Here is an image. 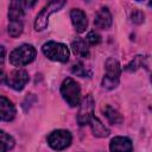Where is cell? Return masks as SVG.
Returning <instances> with one entry per match:
<instances>
[{
  "label": "cell",
  "mask_w": 152,
  "mask_h": 152,
  "mask_svg": "<svg viewBox=\"0 0 152 152\" xmlns=\"http://www.w3.org/2000/svg\"><path fill=\"white\" fill-rule=\"evenodd\" d=\"M61 94L65 102L71 107H76L81 102V88L78 83L71 77H68L62 82Z\"/></svg>",
  "instance_id": "6da1fadb"
},
{
  "label": "cell",
  "mask_w": 152,
  "mask_h": 152,
  "mask_svg": "<svg viewBox=\"0 0 152 152\" xmlns=\"http://www.w3.org/2000/svg\"><path fill=\"white\" fill-rule=\"evenodd\" d=\"M36 57V49L30 44H23L10 55V63L14 66H23L31 63Z\"/></svg>",
  "instance_id": "7a4b0ae2"
},
{
  "label": "cell",
  "mask_w": 152,
  "mask_h": 152,
  "mask_svg": "<svg viewBox=\"0 0 152 152\" xmlns=\"http://www.w3.org/2000/svg\"><path fill=\"white\" fill-rule=\"evenodd\" d=\"M43 53L51 61L65 63L69 61V49L66 45L57 42H48L42 46Z\"/></svg>",
  "instance_id": "3957f363"
},
{
  "label": "cell",
  "mask_w": 152,
  "mask_h": 152,
  "mask_svg": "<svg viewBox=\"0 0 152 152\" xmlns=\"http://www.w3.org/2000/svg\"><path fill=\"white\" fill-rule=\"evenodd\" d=\"M121 68L119 62L110 57L106 61V75L102 78V87L106 89H114L120 81Z\"/></svg>",
  "instance_id": "277c9868"
},
{
  "label": "cell",
  "mask_w": 152,
  "mask_h": 152,
  "mask_svg": "<svg viewBox=\"0 0 152 152\" xmlns=\"http://www.w3.org/2000/svg\"><path fill=\"white\" fill-rule=\"evenodd\" d=\"M64 5H65V1L64 0H53V1H50L38 13V15L36 17V20H34V30L36 31H43L48 26L49 17L52 13L59 11Z\"/></svg>",
  "instance_id": "5b68a950"
},
{
  "label": "cell",
  "mask_w": 152,
  "mask_h": 152,
  "mask_svg": "<svg viewBox=\"0 0 152 152\" xmlns=\"http://www.w3.org/2000/svg\"><path fill=\"white\" fill-rule=\"evenodd\" d=\"M71 133L66 129H56L48 135V144L56 151H62L71 144Z\"/></svg>",
  "instance_id": "8992f818"
},
{
  "label": "cell",
  "mask_w": 152,
  "mask_h": 152,
  "mask_svg": "<svg viewBox=\"0 0 152 152\" xmlns=\"http://www.w3.org/2000/svg\"><path fill=\"white\" fill-rule=\"evenodd\" d=\"M80 110L77 114V122L80 126H84L89 124L90 118L94 114V100L91 95H87L82 102H80Z\"/></svg>",
  "instance_id": "52a82bcc"
},
{
  "label": "cell",
  "mask_w": 152,
  "mask_h": 152,
  "mask_svg": "<svg viewBox=\"0 0 152 152\" xmlns=\"http://www.w3.org/2000/svg\"><path fill=\"white\" fill-rule=\"evenodd\" d=\"M5 82L14 90H21L26 83L28 82V74L23 69H15L11 71L7 76Z\"/></svg>",
  "instance_id": "ba28073f"
},
{
  "label": "cell",
  "mask_w": 152,
  "mask_h": 152,
  "mask_svg": "<svg viewBox=\"0 0 152 152\" xmlns=\"http://www.w3.org/2000/svg\"><path fill=\"white\" fill-rule=\"evenodd\" d=\"M70 19L71 23L74 25V27L76 28L77 32L82 33L86 31L87 25H88V20H87V15L86 13L80 10V8H72L70 12Z\"/></svg>",
  "instance_id": "9c48e42d"
},
{
  "label": "cell",
  "mask_w": 152,
  "mask_h": 152,
  "mask_svg": "<svg viewBox=\"0 0 152 152\" xmlns=\"http://www.w3.org/2000/svg\"><path fill=\"white\" fill-rule=\"evenodd\" d=\"M110 152H133L132 141L127 137H115L109 142Z\"/></svg>",
  "instance_id": "30bf717a"
},
{
  "label": "cell",
  "mask_w": 152,
  "mask_h": 152,
  "mask_svg": "<svg viewBox=\"0 0 152 152\" xmlns=\"http://www.w3.org/2000/svg\"><path fill=\"white\" fill-rule=\"evenodd\" d=\"M14 104L5 96H0V120L1 121H12L15 116Z\"/></svg>",
  "instance_id": "8fae6325"
},
{
  "label": "cell",
  "mask_w": 152,
  "mask_h": 152,
  "mask_svg": "<svg viewBox=\"0 0 152 152\" xmlns=\"http://www.w3.org/2000/svg\"><path fill=\"white\" fill-rule=\"evenodd\" d=\"M112 14L109 12V10L107 7H102L100 8V11L96 13L95 15V19H94V25L97 27V28H101V30H107L112 25Z\"/></svg>",
  "instance_id": "7c38bea8"
},
{
  "label": "cell",
  "mask_w": 152,
  "mask_h": 152,
  "mask_svg": "<svg viewBox=\"0 0 152 152\" xmlns=\"http://www.w3.org/2000/svg\"><path fill=\"white\" fill-rule=\"evenodd\" d=\"M24 18V5L20 1H12L8 7L10 21H23Z\"/></svg>",
  "instance_id": "4fadbf2b"
},
{
  "label": "cell",
  "mask_w": 152,
  "mask_h": 152,
  "mask_svg": "<svg viewBox=\"0 0 152 152\" xmlns=\"http://www.w3.org/2000/svg\"><path fill=\"white\" fill-rule=\"evenodd\" d=\"M89 125L91 127V131H93V134L97 138H106L109 135V129L96 118V116H91L90 120H89Z\"/></svg>",
  "instance_id": "5bb4252c"
},
{
  "label": "cell",
  "mask_w": 152,
  "mask_h": 152,
  "mask_svg": "<svg viewBox=\"0 0 152 152\" xmlns=\"http://www.w3.org/2000/svg\"><path fill=\"white\" fill-rule=\"evenodd\" d=\"M71 49L74 51V53L78 57H83V58H88L89 57V48L88 44L82 40V39H76L71 43Z\"/></svg>",
  "instance_id": "9a60e30c"
},
{
  "label": "cell",
  "mask_w": 152,
  "mask_h": 152,
  "mask_svg": "<svg viewBox=\"0 0 152 152\" xmlns=\"http://www.w3.org/2000/svg\"><path fill=\"white\" fill-rule=\"evenodd\" d=\"M102 112H103V114H104V116L107 118V120L110 122V124H113V125H118V124H121L122 122V116H121V114L116 110V109H114L113 107H110L109 104H107V106H104L103 108H102Z\"/></svg>",
  "instance_id": "2e32d148"
},
{
  "label": "cell",
  "mask_w": 152,
  "mask_h": 152,
  "mask_svg": "<svg viewBox=\"0 0 152 152\" xmlns=\"http://www.w3.org/2000/svg\"><path fill=\"white\" fill-rule=\"evenodd\" d=\"M14 147V139L0 129V152H8Z\"/></svg>",
  "instance_id": "e0dca14e"
},
{
  "label": "cell",
  "mask_w": 152,
  "mask_h": 152,
  "mask_svg": "<svg viewBox=\"0 0 152 152\" xmlns=\"http://www.w3.org/2000/svg\"><path fill=\"white\" fill-rule=\"evenodd\" d=\"M146 59H147V57H145V56H135V57L131 61V63H128V64L125 66V70H126V71H135V70H138L139 68H141V66H144V65H147V64L145 63Z\"/></svg>",
  "instance_id": "ac0fdd59"
},
{
  "label": "cell",
  "mask_w": 152,
  "mask_h": 152,
  "mask_svg": "<svg viewBox=\"0 0 152 152\" xmlns=\"http://www.w3.org/2000/svg\"><path fill=\"white\" fill-rule=\"evenodd\" d=\"M71 71H72V74H75L76 76H80V77H90L91 76V71L87 66H84V64L81 62L74 64L71 68Z\"/></svg>",
  "instance_id": "d6986e66"
},
{
  "label": "cell",
  "mask_w": 152,
  "mask_h": 152,
  "mask_svg": "<svg viewBox=\"0 0 152 152\" xmlns=\"http://www.w3.org/2000/svg\"><path fill=\"white\" fill-rule=\"evenodd\" d=\"M24 30V25H23V21H10L8 24V33L11 37L13 38H17L21 34Z\"/></svg>",
  "instance_id": "ffe728a7"
},
{
  "label": "cell",
  "mask_w": 152,
  "mask_h": 152,
  "mask_svg": "<svg viewBox=\"0 0 152 152\" xmlns=\"http://www.w3.org/2000/svg\"><path fill=\"white\" fill-rule=\"evenodd\" d=\"M87 42L90 45H97L101 43V36L99 33H96L95 31H90L87 36Z\"/></svg>",
  "instance_id": "44dd1931"
},
{
  "label": "cell",
  "mask_w": 152,
  "mask_h": 152,
  "mask_svg": "<svg viewBox=\"0 0 152 152\" xmlns=\"http://www.w3.org/2000/svg\"><path fill=\"white\" fill-rule=\"evenodd\" d=\"M144 18H145L144 13L141 11H138V10L133 11V13L131 14V19H132V21L134 24H141L144 21Z\"/></svg>",
  "instance_id": "7402d4cb"
},
{
  "label": "cell",
  "mask_w": 152,
  "mask_h": 152,
  "mask_svg": "<svg viewBox=\"0 0 152 152\" xmlns=\"http://www.w3.org/2000/svg\"><path fill=\"white\" fill-rule=\"evenodd\" d=\"M5 55H6L5 48H4V46H0V68L2 66V64H4V62H5Z\"/></svg>",
  "instance_id": "603a6c76"
},
{
  "label": "cell",
  "mask_w": 152,
  "mask_h": 152,
  "mask_svg": "<svg viewBox=\"0 0 152 152\" xmlns=\"http://www.w3.org/2000/svg\"><path fill=\"white\" fill-rule=\"evenodd\" d=\"M5 80H6V76H5L4 71H2V70H1V68H0V83H2Z\"/></svg>",
  "instance_id": "cb8c5ba5"
}]
</instances>
